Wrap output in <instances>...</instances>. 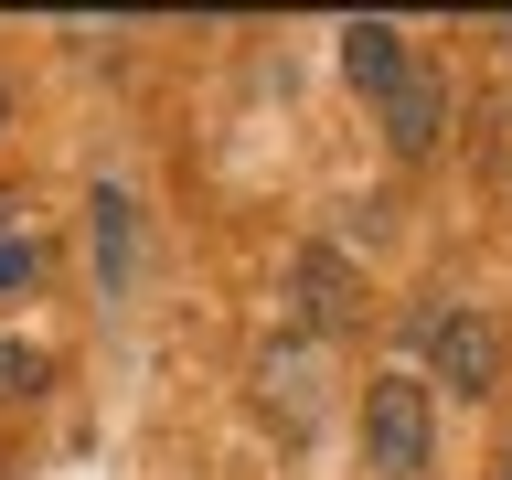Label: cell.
<instances>
[{"label":"cell","instance_id":"6da1fadb","mask_svg":"<svg viewBox=\"0 0 512 480\" xmlns=\"http://www.w3.org/2000/svg\"><path fill=\"white\" fill-rule=\"evenodd\" d=\"M427 438H438V406H427L416 374H374V384H363V470L416 480V470H427Z\"/></svg>","mask_w":512,"mask_h":480},{"label":"cell","instance_id":"7a4b0ae2","mask_svg":"<svg viewBox=\"0 0 512 480\" xmlns=\"http://www.w3.org/2000/svg\"><path fill=\"white\" fill-rule=\"evenodd\" d=\"M427 363H438L448 395H502V363H512V331L491 310H448L427 320Z\"/></svg>","mask_w":512,"mask_h":480},{"label":"cell","instance_id":"3957f363","mask_svg":"<svg viewBox=\"0 0 512 480\" xmlns=\"http://www.w3.org/2000/svg\"><path fill=\"white\" fill-rule=\"evenodd\" d=\"M288 320H299V331H352V320H363V278H352L342 246H299L288 256Z\"/></svg>","mask_w":512,"mask_h":480},{"label":"cell","instance_id":"277c9868","mask_svg":"<svg viewBox=\"0 0 512 480\" xmlns=\"http://www.w3.org/2000/svg\"><path fill=\"white\" fill-rule=\"evenodd\" d=\"M438 128H448V75H438V64H406L395 96H384V139H395L406 160H427V150H438Z\"/></svg>","mask_w":512,"mask_h":480},{"label":"cell","instance_id":"5b68a950","mask_svg":"<svg viewBox=\"0 0 512 480\" xmlns=\"http://www.w3.org/2000/svg\"><path fill=\"white\" fill-rule=\"evenodd\" d=\"M406 32H395V22H352L342 32V75H352V86H363V96H395V75H406Z\"/></svg>","mask_w":512,"mask_h":480},{"label":"cell","instance_id":"8992f818","mask_svg":"<svg viewBox=\"0 0 512 480\" xmlns=\"http://www.w3.org/2000/svg\"><path fill=\"white\" fill-rule=\"evenodd\" d=\"M96 278H107V299L128 288V192H96Z\"/></svg>","mask_w":512,"mask_h":480},{"label":"cell","instance_id":"52a82bcc","mask_svg":"<svg viewBox=\"0 0 512 480\" xmlns=\"http://www.w3.org/2000/svg\"><path fill=\"white\" fill-rule=\"evenodd\" d=\"M32 278H43V235L22 214H0V299H22Z\"/></svg>","mask_w":512,"mask_h":480},{"label":"cell","instance_id":"ba28073f","mask_svg":"<svg viewBox=\"0 0 512 480\" xmlns=\"http://www.w3.org/2000/svg\"><path fill=\"white\" fill-rule=\"evenodd\" d=\"M43 374H54V352H43V342H0V406H32Z\"/></svg>","mask_w":512,"mask_h":480},{"label":"cell","instance_id":"9c48e42d","mask_svg":"<svg viewBox=\"0 0 512 480\" xmlns=\"http://www.w3.org/2000/svg\"><path fill=\"white\" fill-rule=\"evenodd\" d=\"M502 480H512V448H502Z\"/></svg>","mask_w":512,"mask_h":480},{"label":"cell","instance_id":"30bf717a","mask_svg":"<svg viewBox=\"0 0 512 480\" xmlns=\"http://www.w3.org/2000/svg\"><path fill=\"white\" fill-rule=\"evenodd\" d=\"M0 118H11V96H0Z\"/></svg>","mask_w":512,"mask_h":480},{"label":"cell","instance_id":"8fae6325","mask_svg":"<svg viewBox=\"0 0 512 480\" xmlns=\"http://www.w3.org/2000/svg\"><path fill=\"white\" fill-rule=\"evenodd\" d=\"M502 43H512V22H502Z\"/></svg>","mask_w":512,"mask_h":480}]
</instances>
